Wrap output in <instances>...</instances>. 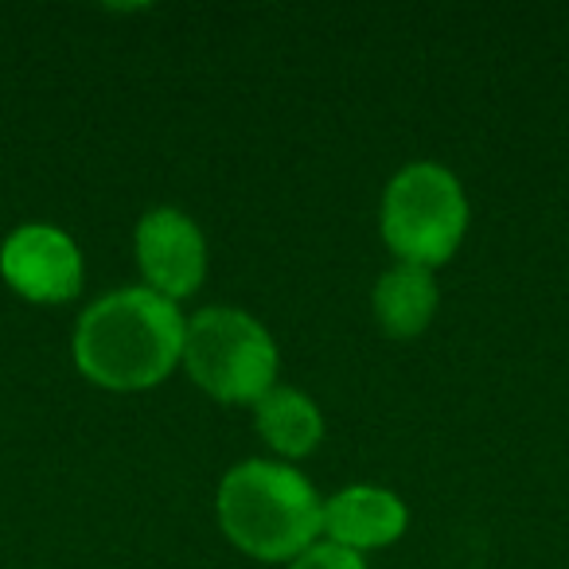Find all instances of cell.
Listing matches in <instances>:
<instances>
[{
	"label": "cell",
	"instance_id": "obj_1",
	"mask_svg": "<svg viewBox=\"0 0 569 569\" xmlns=\"http://www.w3.org/2000/svg\"><path fill=\"white\" fill-rule=\"evenodd\" d=\"M188 320L157 289H118L94 301L74 332V359L102 387L137 390L160 382L183 359Z\"/></svg>",
	"mask_w": 569,
	"mask_h": 569
},
{
	"label": "cell",
	"instance_id": "obj_2",
	"mask_svg": "<svg viewBox=\"0 0 569 569\" xmlns=\"http://www.w3.org/2000/svg\"><path fill=\"white\" fill-rule=\"evenodd\" d=\"M219 522L253 558H293L317 542L325 503L297 468L242 460L219 483Z\"/></svg>",
	"mask_w": 569,
	"mask_h": 569
},
{
	"label": "cell",
	"instance_id": "obj_3",
	"mask_svg": "<svg viewBox=\"0 0 569 569\" xmlns=\"http://www.w3.org/2000/svg\"><path fill=\"white\" fill-rule=\"evenodd\" d=\"M468 227V199L457 176L441 164H410L390 180L382 199V234L410 266L452 258Z\"/></svg>",
	"mask_w": 569,
	"mask_h": 569
},
{
	"label": "cell",
	"instance_id": "obj_4",
	"mask_svg": "<svg viewBox=\"0 0 569 569\" xmlns=\"http://www.w3.org/2000/svg\"><path fill=\"white\" fill-rule=\"evenodd\" d=\"M183 363L207 395L222 402H258L273 390L277 348L253 317L238 309H203L183 336Z\"/></svg>",
	"mask_w": 569,
	"mask_h": 569
},
{
	"label": "cell",
	"instance_id": "obj_5",
	"mask_svg": "<svg viewBox=\"0 0 569 569\" xmlns=\"http://www.w3.org/2000/svg\"><path fill=\"white\" fill-rule=\"evenodd\" d=\"M0 273L32 301H71L82 289V253L67 230L28 222L0 246Z\"/></svg>",
	"mask_w": 569,
	"mask_h": 569
},
{
	"label": "cell",
	"instance_id": "obj_6",
	"mask_svg": "<svg viewBox=\"0 0 569 569\" xmlns=\"http://www.w3.org/2000/svg\"><path fill=\"white\" fill-rule=\"evenodd\" d=\"M137 258L160 297H183L203 281L207 250L199 227L176 207H157L137 227Z\"/></svg>",
	"mask_w": 569,
	"mask_h": 569
},
{
	"label": "cell",
	"instance_id": "obj_7",
	"mask_svg": "<svg viewBox=\"0 0 569 569\" xmlns=\"http://www.w3.org/2000/svg\"><path fill=\"white\" fill-rule=\"evenodd\" d=\"M325 530L332 542L356 553L367 546H387L406 530V503L387 488L356 483L325 503Z\"/></svg>",
	"mask_w": 569,
	"mask_h": 569
},
{
	"label": "cell",
	"instance_id": "obj_8",
	"mask_svg": "<svg viewBox=\"0 0 569 569\" xmlns=\"http://www.w3.org/2000/svg\"><path fill=\"white\" fill-rule=\"evenodd\" d=\"M437 309V281L426 266L398 261L375 284V317L390 336H418Z\"/></svg>",
	"mask_w": 569,
	"mask_h": 569
},
{
	"label": "cell",
	"instance_id": "obj_9",
	"mask_svg": "<svg viewBox=\"0 0 569 569\" xmlns=\"http://www.w3.org/2000/svg\"><path fill=\"white\" fill-rule=\"evenodd\" d=\"M258 413V429L277 452L284 457H305V452L317 449L320 433H325V421L320 410L309 395L293 387H273L253 402Z\"/></svg>",
	"mask_w": 569,
	"mask_h": 569
},
{
	"label": "cell",
	"instance_id": "obj_10",
	"mask_svg": "<svg viewBox=\"0 0 569 569\" xmlns=\"http://www.w3.org/2000/svg\"><path fill=\"white\" fill-rule=\"evenodd\" d=\"M289 569H367L363 558L356 550L340 542H312L305 553H297V561Z\"/></svg>",
	"mask_w": 569,
	"mask_h": 569
}]
</instances>
